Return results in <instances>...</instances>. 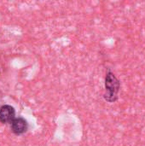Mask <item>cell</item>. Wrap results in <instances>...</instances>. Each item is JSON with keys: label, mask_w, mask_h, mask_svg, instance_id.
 <instances>
[{"label": "cell", "mask_w": 145, "mask_h": 146, "mask_svg": "<svg viewBox=\"0 0 145 146\" xmlns=\"http://www.w3.org/2000/svg\"><path fill=\"white\" fill-rule=\"evenodd\" d=\"M121 89V82L115 74L108 68L105 77V93L104 99L109 103H115L118 100V94Z\"/></svg>", "instance_id": "6da1fadb"}, {"label": "cell", "mask_w": 145, "mask_h": 146, "mask_svg": "<svg viewBox=\"0 0 145 146\" xmlns=\"http://www.w3.org/2000/svg\"><path fill=\"white\" fill-rule=\"evenodd\" d=\"M11 130L12 132L16 134V135H21L23 134L24 133L26 132L27 128H28V125L26 121L22 118V117H18V118H15L11 123Z\"/></svg>", "instance_id": "7a4b0ae2"}, {"label": "cell", "mask_w": 145, "mask_h": 146, "mask_svg": "<svg viewBox=\"0 0 145 146\" xmlns=\"http://www.w3.org/2000/svg\"><path fill=\"white\" fill-rule=\"evenodd\" d=\"M15 111L10 105H3L0 107V121L2 123H11L15 119Z\"/></svg>", "instance_id": "3957f363"}]
</instances>
